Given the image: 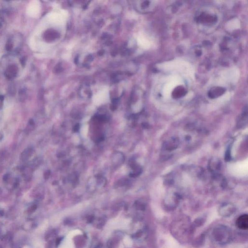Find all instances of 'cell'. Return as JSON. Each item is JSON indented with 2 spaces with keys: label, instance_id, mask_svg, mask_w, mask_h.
Masks as SVG:
<instances>
[{
  "label": "cell",
  "instance_id": "6da1fadb",
  "mask_svg": "<svg viewBox=\"0 0 248 248\" xmlns=\"http://www.w3.org/2000/svg\"><path fill=\"white\" fill-rule=\"evenodd\" d=\"M212 236L217 242L225 244L231 241L232 235L228 228L223 225H220L213 230Z\"/></svg>",
  "mask_w": 248,
  "mask_h": 248
},
{
  "label": "cell",
  "instance_id": "7a4b0ae2",
  "mask_svg": "<svg viewBox=\"0 0 248 248\" xmlns=\"http://www.w3.org/2000/svg\"><path fill=\"white\" fill-rule=\"evenodd\" d=\"M235 210L236 209L233 205L230 204H225L221 207L219 213L222 216L227 218L232 215Z\"/></svg>",
  "mask_w": 248,
  "mask_h": 248
},
{
  "label": "cell",
  "instance_id": "3957f363",
  "mask_svg": "<svg viewBox=\"0 0 248 248\" xmlns=\"http://www.w3.org/2000/svg\"><path fill=\"white\" fill-rule=\"evenodd\" d=\"M236 225L239 229L246 230L248 228V216L247 214L240 216L236 221Z\"/></svg>",
  "mask_w": 248,
  "mask_h": 248
},
{
  "label": "cell",
  "instance_id": "277c9868",
  "mask_svg": "<svg viewBox=\"0 0 248 248\" xmlns=\"http://www.w3.org/2000/svg\"><path fill=\"white\" fill-rule=\"evenodd\" d=\"M179 144V140L177 138H171L163 144V148L168 151H172L176 149Z\"/></svg>",
  "mask_w": 248,
  "mask_h": 248
},
{
  "label": "cell",
  "instance_id": "5b68a950",
  "mask_svg": "<svg viewBox=\"0 0 248 248\" xmlns=\"http://www.w3.org/2000/svg\"><path fill=\"white\" fill-rule=\"evenodd\" d=\"M225 92L224 88L219 87H214L210 90L208 93L209 97L210 98H214L222 96Z\"/></svg>",
  "mask_w": 248,
  "mask_h": 248
},
{
  "label": "cell",
  "instance_id": "8992f818",
  "mask_svg": "<svg viewBox=\"0 0 248 248\" xmlns=\"http://www.w3.org/2000/svg\"><path fill=\"white\" fill-rule=\"evenodd\" d=\"M186 91L185 88L179 86L174 90L172 93L173 97L175 98H180L186 95Z\"/></svg>",
  "mask_w": 248,
  "mask_h": 248
},
{
  "label": "cell",
  "instance_id": "52a82bcc",
  "mask_svg": "<svg viewBox=\"0 0 248 248\" xmlns=\"http://www.w3.org/2000/svg\"><path fill=\"white\" fill-rule=\"evenodd\" d=\"M198 20L200 22L203 23H210L214 22L216 21V18H215V16H212L204 14L201 15L199 16Z\"/></svg>",
  "mask_w": 248,
  "mask_h": 248
},
{
  "label": "cell",
  "instance_id": "ba28073f",
  "mask_svg": "<svg viewBox=\"0 0 248 248\" xmlns=\"http://www.w3.org/2000/svg\"><path fill=\"white\" fill-rule=\"evenodd\" d=\"M247 122V110L244 112L241 116V119L238 122V125L240 127L245 126V123Z\"/></svg>",
  "mask_w": 248,
  "mask_h": 248
},
{
  "label": "cell",
  "instance_id": "9c48e42d",
  "mask_svg": "<svg viewBox=\"0 0 248 248\" xmlns=\"http://www.w3.org/2000/svg\"><path fill=\"white\" fill-rule=\"evenodd\" d=\"M94 217L92 216H90L89 217H88V218H87V222L89 223L90 222H93V221H94Z\"/></svg>",
  "mask_w": 248,
  "mask_h": 248
},
{
  "label": "cell",
  "instance_id": "30bf717a",
  "mask_svg": "<svg viewBox=\"0 0 248 248\" xmlns=\"http://www.w3.org/2000/svg\"><path fill=\"white\" fill-rule=\"evenodd\" d=\"M108 248H113V242L111 241H109L108 242L107 244Z\"/></svg>",
  "mask_w": 248,
  "mask_h": 248
},
{
  "label": "cell",
  "instance_id": "8fae6325",
  "mask_svg": "<svg viewBox=\"0 0 248 248\" xmlns=\"http://www.w3.org/2000/svg\"><path fill=\"white\" fill-rule=\"evenodd\" d=\"M79 129V125H76L75 126L74 128V130L75 131H77Z\"/></svg>",
  "mask_w": 248,
  "mask_h": 248
}]
</instances>
